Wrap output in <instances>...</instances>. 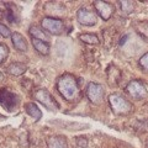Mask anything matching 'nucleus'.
<instances>
[{
  "instance_id": "nucleus-20",
  "label": "nucleus",
  "mask_w": 148,
  "mask_h": 148,
  "mask_svg": "<svg viewBox=\"0 0 148 148\" xmlns=\"http://www.w3.org/2000/svg\"><path fill=\"white\" fill-rule=\"evenodd\" d=\"M8 54H9V48L6 47V46H4V45L0 43V64H1L6 59Z\"/></svg>"
},
{
  "instance_id": "nucleus-15",
  "label": "nucleus",
  "mask_w": 148,
  "mask_h": 148,
  "mask_svg": "<svg viewBox=\"0 0 148 148\" xmlns=\"http://www.w3.org/2000/svg\"><path fill=\"white\" fill-rule=\"evenodd\" d=\"M30 35L34 37L35 40H41V41H45V42H48L49 41V36L46 34V31H43L42 29L37 26H31L30 27Z\"/></svg>"
},
{
  "instance_id": "nucleus-2",
  "label": "nucleus",
  "mask_w": 148,
  "mask_h": 148,
  "mask_svg": "<svg viewBox=\"0 0 148 148\" xmlns=\"http://www.w3.org/2000/svg\"><path fill=\"white\" fill-rule=\"evenodd\" d=\"M109 104L114 114L116 115H127L132 111V103L123 98L121 94H111L109 96Z\"/></svg>"
},
{
  "instance_id": "nucleus-16",
  "label": "nucleus",
  "mask_w": 148,
  "mask_h": 148,
  "mask_svg": "<svg viewBox=\"0 0 148 148\" xmlns=\"http://www.w3.org/2000/svg\"><path fill=\"white\" fill-rule=\"evenodd\" d=\"M4 16L10 24H15L17 22V16H16V10L12 4H5V9H4Z\"/></svg>"
},
{
  "instance_id": "nucleus-19",
  "label": "nucleus",
  "mask_w": 148,
  "mask_h": 148,
  "mask_svg": "<svg viewBox=\"0 0 148 148\" xmlns=\"http://www.w3.org/2000/svg\"><path fill=\"white\" fill-rule=\"evenodd\" d=\"M79 40L83 41L86 45H99V38L96 35L92 34H82L79 36Z\"/></svg>"
},
{
  "instance_id": "nucleus-23",
  "label": "nucleus",
  "mask_w": 148,
  "mask_h": 148,
  "mask_svg": "<svg viewBox=\"0 0 148 148\" xmlns=\"http://www.w3.org/2000/svg\"><path fill=\"white\" fill-rule=\"evenodd\" d=\"M77 145L79 146L80 148H85L88 146V140L85 137H78V140H77Z\"/></svg>"
},
{
  "instance_id": "nucleus-7",
  "label": "nucleus",
  "mask_w": 148,
  "mask_h": 148,
  "mask_svg": "<svg viewBox=\"0 0 148 148\" xmlns=\"http://www.w3.org/2000/svg\"><path fill=\"white\" fill-rule=\"evenodd\" d=\"M41 26H42L43 31L56 36L61 35L64 31V22L59 18L54 17H43L42 21H41Z\"/></svg>"
},
{
  "instance_id": "nucleus-1",
  "label": "nucleus",
  "mask_w": 148,
  "mask_h": 148,
  "mask_svg": "<svg viewBox=\"0 0 148 148\" xmlns=\"http://www.w3.org/2000/svg\"><path fill=\"white\" fill-rule=\"evenodd\" d=\"M56 86H57L59 94L69 103H73V101L79 99V84H78V80L71 74H63L59 77L57 79V83H56Z\"/></svg>"
},
{
  "instance_id": "nucleus-9",
  "label": "nucleus",
  "mask_w": 148,
  "mask_h": 148,
  "mask_svg": "<svg viewBox=\"0 0 148 148\" xmlns=\"http://www.w3.org/2000/svg\"><path fill=\"white\" fill-rule=\"evenodd\" d=\"M94 8L96 12H98V15L105 21L109 20L114 14V6L108 1H104V0H96V1H94Z\"/></svg>"
},
{
  "instance_id": "nucleus-11",
  "label": "nucleus",
  "mask_w": 148,
  "mask_h": 148,
  "mask_svg": "<svg viewBox=\"0 0 148 148\" xmlns=\"http://www.w3.org/2000/svg\"><path fill=\"white\" fill-rule=\"evenodd\" d=\"M11 40H12V45L15 46L16 49L21 51V52H26V51L29 49V46H27L25 37L21 34H18V32H12Z\"/></svg>"
},
{
  "instance_id": "nucleus-18",
  "label": "nucleus",
  "mask_w": 148,
  "mask_h": 148,
  "mask_svg": "<svg viewBox=\"0 0 148 148\" xmlns=\"http://www.w3.org/2000/svg\"><path fill=\"white\" fill-rule=\"evenodd\" d=\"M119 5L125 15H128V14H131L135 10V4H133V1H131V0H122V1L119 3Z\"/></svg>"
},
{
  "instance_id": "nucleus-5",
  "label": "nucleus",
  "mask_w": 148,
  "mask_h": 148,
  "mask_svg": "<svg viewBox=\"0 0 148 148\" xmlns=\"http://www.w3.org/2000/svg\"><path fill=\"white\" fill-rule=\"evenodd\" d=\"M18 98L15 92L8 88H0V105L8 111H14L17 108Z\"/></svg>"
},
{
  "instance_id": "nucleus-21",
  "label": "nucleus",
  "mask_w": 148,
  "mask_h": 148,
  "mask_svg": "<svg viewBox=\"0 0 148 148\" xmlns=\"http://www.w3.org/2000/svg\"><path fill=\"white\" fill-rule=\"evenodd\" d=\"M140 66L143 68V71L148 73V52L145 53L142 56V57L140 58Z\"/></svg>"
},
{
  "instance_id": "nucleus-3",
  "label": "nucleus",
  "mask_w": 148,
  "mask_h": 148,
  "mask_svg": "<svg viewBox=\"0 0 148 148\" xmlns=\"http://www.w3.org/2000/svg\"><path fill=\"white\" fill-rule=\"evenodd\" d=\"M126 92L135 100H145L148 96V88L142 80L133 79L126 85Z\"/></svg>"
},
{
  "instance_id": "nucleus-6",
  "label": "nucleus",
  "mask_w": 148,
  "mask_h": 148,
  "mask_svg": "<svg viewBox=\"0 0 148 148\" xmlns=\"http://www.w3.org/2000/svg\"><path fill=\"white\" fill-rule=\"evenodd\" d=\"M85 92H86V98L89 99L91 104L100 105L104 101V95H105L104 88L103 85L98 84V83H94V82L89 83L86 86Z\"/></svg>"
},
{
  "instance_id": "nucleus-17",
  "label": "nucleus",
  "mask_w": 148,
  "mask_h": 148,
  "mask_svg": "<svg viewBox=\"0 0 148 148\" xmlns=\"http://www.w3.org/2000/svg\"><path fill=\"white\" fill-rule=\"evenodd\" d=\"M32 46L37 51L38 53L43 54V56H47L49 53V45L45 41H41V40H32Z\"/></svg>"
},
{
  "instance_id": "nucleus-24",
  "label": "nucleus",
  "mask_w": 148,
  "mask_h": 148,
  "mask_svg": "<svg viewBox=\"0 0 148 148\" xmlns=\"http://www.w3.org/2000/svg\"><path fill=\"white\" fill-rule=\"evenodd\" d=\"M3 79H4V75H3V74H1V73H0V82H1Z\"/></svg>"
},
{
  "instance_id": "nucleus-10",
  "label": "nucleus",
  "mask_w": 148,
  "mask_h": 148,
  "mask_svg": "<svg viewBox=\"0 0 148 148\" xmlns=\"http://www.w3.org/2000/svg\"><path fill=\"white\" fill-rule=\"evenodd\" d=\"M106 77H108V83L110 86H117V84L121 80L122 73L121 71L114 64L108 67V71H106Z\"/></svg>"
},
{
  "instance_id": "nucleus-22",
  "label": "nucleus",
  "mask_w": 148,
  "mask_h": 148,
  "mask_svg": "<svg viewBox=\"0 0 148 148\" xmlns=\"http://www.w3.org/2000/svg\"><path fill=\"white\" fill-rule=\"evenodd\" d=\"M0 35H1L3 37H5V38H8V37H11V35H12L10 32V30H9L4 24H1V22H0Z\"/></svg>"
},
{
  "instance_id": "nucleus-12",
  "label": "nucleus",
  "mask_w": 148,
  "mask_h": 148,
  "mask_svg": "<svg viewBox=\"0 0 148 148\" xmlns=\"http://www.w3.org/2000/svg\"><path fill=\"white\" fill-rule=\"evenodd\" d=\"M47 148H68V143L63 136H53L47 140Z\"/></svg>"
},
{
  "instance_id": "nucleus-14",
  "label": "nucleus",
  "mask_w": 148,
  "mask_h": 148,
  "mask_svg": "<svg viewBox=\"0 0 148 148\" xmlns=\"http://www.w3.org/2000/svg\"><path fill=\"white\" fill-rule=\"evenodd\" d=\"M25 111L35 120V121H38V120L42 117V112H41V110L38 109V106H37L35 103H27V104H25Z\"/></svg>"
},
{
  "instance_id": "nucleus-13",
  "label": "nucleus",
  "mask_w": 148,
  "mask_h": 148,
  "mask_svg": "<svg viewBox=\"0 0 148 148\" xmlns=\"http://www.w3.org/2000/svg\"><path fill=\"white\" fill-rule=\"evenodd\" d=\"M27 67L25 66L24 63H18V62H15V63H11L9 64V66L6 67V72L9 74H11V75H21V74H24L26 72Z\"/></svg>"
},
{
  "instance_id": "nucleus-8",
  "label": "nucleus",
  "mask_w": 148,
  "mask_h": 148,
  "mask_svg": "<svg viewBox=\"0 0 148 148\" xmlns=\"http://www.w3.org/2000/svg\"><path fill=\"white\" fill-rule=\"evenodd\" d=\"M77 20L80 25L90 27V26L96 25V22H98V15L91 10H88L85 8H80L77 12Z\"/></svg>"
},
{
  "instance_id": "nucleus-4",
  "label": "nucleus",
  "mask_w": 148,
  "mask_h": 148,
  "mask_svg": "<svg viewBox=\"0 0 148 148\" xmlns=\"http://www.w3.org/2000/svg\"><path fill=\"white\" fill-rule=\"evenodd\" d=\"M34 96L38 103H41L46 109L49 110V111H56V110L59 109V104L57 103V100L53 98L52 94H51L47 89H43V88L37 89L34 92Z\"/></svg>"
}]
</instances>
